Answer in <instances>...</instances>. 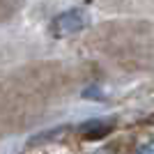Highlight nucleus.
Masks as SVG:
<instances>
[{"mask_svg": "<svg viewBox=\"0 0 154 154\" xmlns=\"http://www.w3.org/2000/svg\"><path fill=\"white\" fill-rule=\"evenodd\" d=\"M85 23H88V16H85L83 9H69V12L58 14V16L53 19L51 28H53L55 35L64 37V35H76V32H81L85 28Z\"/></svg>", "mask_w": 154, "mask_h": 154, "instance_id": "nucleus-1", "label": "nucleus"}, {"mask_svg": "<svg viewBox=\"0 0 154 154\" xmlns=\"http://www.w3.org/2000/svg\"><path fill=\"white\" fill-rule=\"evenodd\" d=\"M113 129H115V124L110 122V120H88L81 127V131H83L85 140H99L103 136H108Z\"/></svg>", "mask_w": 154, "mask_h": 154, "instance_id": "nucleus-2", "label": "nucleus"}, {"mask_svg": "<svg viewBox=\"0 0 154 154\" xmlns=\"http://www.w3.org/2000/svg\"><path fill=\"white\" fill-rule=\"evenodd\" d=\"M138 154H154V143H147V145H143L138 149Z\"/></svg>", "mask_w": 154, "mask_h": 154, "instance_id": "nucleus-3", "label": "nucleus"}]
</instances>
